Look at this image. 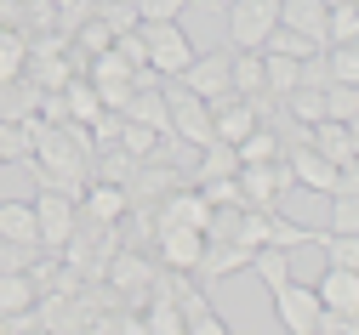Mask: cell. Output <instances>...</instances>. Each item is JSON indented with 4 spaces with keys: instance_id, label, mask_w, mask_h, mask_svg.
Masks as SVG:
<instances>
[{
    "instance_id": "cell-23",
    "label": "cell",
    "mask_w": 359,
    "mask_h": 335,
    "mask_svg": "<svg viewBox=\"0 0 359 335\" xmlns=\"http://www.w3.org/2000/svg\"><path fill=\"white\" fill-rule=\"evenodd\" d=\"M257 52H280V57H313V52H325L320 40H308L302 29H285V23H274L268 29V40L257 45Z\"/></svg>"
},
{
    "instance_id": "cell-28",
    "label": "cell",
    "mask_w": 359,
    "mask_h": 335,
    "mask_svg": "<svg viewBox=\"0 0 359 335\" xmlns=\"http://www.w3.org/2000/svg\"><path fill=\"white\" fill-rule=\"evenodd\" d=\"M92 17H103L114 34H126V29H137V23H143L137 0H92Z\"/></svg>"
},
{
    "instance_id": "cell-14",
    "label": "cell",
    "mask_w": 359,
    "mask_h": 335,
    "mask_svg": "<svg viewBox=\"0 0 359 335\" xmlns=\"http://www.w3.org/2000/svg\"><path fill=\"white\" fill-rule=\"evenodd\" d=\"M126 120H137V125H149V131H160V136H171V103H165V85H137L126 97V108H120Z\"/></svg>"
},
{
    "instance_id": "cell-16",
    "label": "cell",
    "mask_w": 359,
    "mask_h": 335,
    "mask_svg": "<svg viewBox=\"0 0 359 335\" xmlns=\"http://www.w3.org/2000/svg\"><path fill=\"white\" fill-rule=\"evenodd\" d=\"M325 17H331L325 0H280V23L285 29H302L308 40H320V45H331L325 40Z\"/></svg>"
},
{
    "instance_id": "cell-39",
    "label": "cell",
    "mask_w": 359,
    "mask_h": 335,
    "mask_svg": "<svg viewBox=\"0 0 359 335\" xmlns=\"http://www.w3.org/2000/svg\"><path fill=\"white\" fill-rule=\"evenodd\" d=\"M325 6H342V0H325Z\"/></svg>"
},
{
    "instance_id": "cell-32",
    "label": "cell",
    "mask_w": 359,
    "mask_h": 335,
    "mask_svg": "<svg viewBox=\"0 0 359 335\" xmlns=\"http://www.w3.org/2000/svg\"><path fill=\"white\" fill-rule=\"evenodd\" d=\"M353 114H359V85L331 80L325 85V120H353Z\"/></svg>"
},
{
    "instance_id": "cell-12",
    "label": "cell",
    "mask_w": 359,
    "mask_h": 335,
    "mask_svg": "<svg viewBox=\"0 0 359 335\" xmlns=\"http://www.w3.org/2000/svg\"><path fill=\"white\" fill-rule=\"evenodd\" d=\"M40 313V284L29 267H0V324Z\"/></svg>"
},
{
    "instance_id": "cell-1",
    "label": "cell",
    "mask_w": 359,
    "mask_h": 335,
    "mask_svg": "<svg viewBox=\"0 0 359 335\" xmlns=\"http://www.w3.org/2000/svg\"><path fill=\"white\" fill-rule=\"evenodd\" d=\"M34 227H40V245L46 250H63L80 227V199L63 194V187H40L34 194Z\"/></svg>"
},
{
    "instance_id": "cell-9",
    "label": "cell",
    "mask_w": 359,
    "mask_h": 335,
    "mask_svg": "<svg viewBox=\"0 0 359 335\" xmlns=\"http://www.w3.org/2000/svg\"><path fill=\"white\" fill-rule=\"evenodd\" d=\"M131 211V187L126 182H109V176H92V182H86V194H80V216L86 222H120Z\"/></svg>"
},
{
    "instance_id": "cell-34",
    "label": "cell",
    "mask_w": 359,
    "mask_h": 335,
    "mask_svg": "<svg viewBox=\"0 0 359 335\" xmlns=\"http://www.w3.org/2000/svg\"><path fill=\"white\" fill-rule=\"evenodd\" d=\"M120 125H126V114H120V108H103L92 125H86V131L97 136V148H120Z\"/></svg>"
},
{
    "instance_id": "cell-20",
    "label": "cell",
    "mask_w": 359,
    "mask_h": 335,
    "mask_svg": "<svg viewBox=\"0 0 359 335\" xmlns=\"http://www.w3.org/2000/svg\"><path fill=\"white\" fill-rule=\"evenodd\" d=\"M268 245H280V250H302V245H320V233L291 222L280 205H268Z\"/></svg>"
},
{
    "instance_id": "cell-37",
    "label": "cell",
    "mask_w": 359,
    "mask_h": 335,
    "mask_svg": "<svg viewBox=\"0 0 359 335\" xmlns=\"http://www.w3.org/2000/svg\"><path fill=\"white\" fill-rule=\"evenodd\" d=\"M189 335H229V324H222V313L200 307V313H189Z\"/></svg>"
},
{
    "instance_id": "cell-40",
    "label": "cell",
    "mask_w": 359,
    "mask_h": 335,
    "mask_svg": "<svg viewBox=\"0 0 359 335\" xmlns=\"http://www.w3.org/2000/svg\"><path fill=\"white\" fill-rule=\"evenodd\" d=\"M217 6H229V0H217Z\"/></svg>"
},
{
    "instance_id": "cell-24",
    "label": "cell",
    "mask_w": 359,
    "mask_h": 335,
    "mask_svg": "<svg viewBox=\"0 0 359 335\" xmlns=\"http://www.w3.org/2000/svg\"><path fill=\"white\" fill-rule=\"evenodd\" d=\"M285 120H297V125L325 120V91L320 85H291L285 91Z\"/></svg>"
},
{
    "instance_id": "cell-35",
    "label": "cell",
    "mask_w": 359,
    "mask_h": 335,
    "mask_svg": "<svg viewBox=\"0 0 359 335\" xmlns=\"http://www.w3.org/2000/svg\"><path fill=\"white\" fill-rule=\"evenodd\" d=\"M80 29H86V34H80V52H86V57H97V52H109V45H114V29H109L103 17H86Z\"/></svg>"
},
{
    "instance_id": "cell-21",
    "label": "cell",
    "mask_w": 359,
    "mask_h": 335,
    "mask_svg": "<svg viewBox=\"0 0 359 335\" xmlns=\"http://www.w3.org/2000/svg\"><path fill=\"white\" fill-rule=\"evenodd\" d=\"M63 97H69V120H80V125H92V120L103 114V97H97V85H92V74H69V85H63Z\"/></svg>"
},
{
    "instance_id": "cell-22",
    "label": "cell",
    "mask_w": 359,
    "mask_h": 335,
    "mask_svg": "<svg viewBox=\"0 0 359 335\" xmlns=\"http://www.w3.org/2000/svg\"><path fill=\"white\" fill-rule=\"evenodd\" d=\"M234 97H262V91H268V74H262V52H234Z\"/></svg>"
},
{
    "instance_id": "cell-11",
    "label": "cell",
    "mask_w": 359,
    "mask_h": 335,
    "mask_svg": "<svg viewBox=\"0 0 359 335\" xmlns=\"http://www.w3.org/2000/svg\"><path fill=\"white\" fill-rule=\"evenodd\" d=\"M285 159H291V176H297V187H308V194H337V159H325L320 148H308V142H297V148H285Z\"/></svg>"
},
{
    "instance_id": "cell-2",
    "label": "cell",
    "mask_w": 359,
    "mask_h": 335,
    "mask_svg": "<svg viewBox=\"0 0 359 335\" xmlns=\"http://www.w3.org/2000/svg\"><path fill=\"white\" fill-rule=\"evenodd\" d=\"M137 34H143V45H149V69H154V74L177 80V74L189 69L194 45H189V29H183V17H177V23H137Z\"/></svg>"
},
{
    "instance_id": "cell-19",
    "label": "cell",
    "mask_w": 359,
    "mask_h": 335,
    "mask_svg": "<svg viewBox=\"0 0 359 335\" xmlns=\"http://www.w3.org/2000/svg\"><path fill=\"white\" fill-rule=\"evenodd\" d=\"M308 148H320V154L337 159V165L353 159V142H348V125H342V120H313V125H308Z\"/></svg>"
},
{
    "instance_id": "cell-4",
    "label": "cell",
    "mask_w": 359,
    "mask_h": 335,
    "mask_svg": "<svg viewBox=\"0 0 359 335\" xmlns=\"http://www.w3.org/2000/svg\"><path fill=\"white\" fill-rule=\"evenodd\" d=\"M274 318H280V329H285V335H320L325 301H320V290H313V284L285 278L280 290H274Z\"/></svg>"
},
{
    "instance_id": "cell-13",
    "label": "cell",
    "mask_w": 359,
    "mask_h": 335,
    "mask_svg": "<svg viewBox=\"0 0 359 335\" xmlns=\"http://www.w3.org/2000/svg\"><path fill=\"white\" fill-rule=\"evenodd\" d=\"M251 256H257V250H251V245H240V238H205V256H200V267H194V273H200L205 284H217V278H229V273H245V267H251Z\"/></svg>"
},
{
    "instance_id": "cell-7",
    "label": "cell",
    "mask_w": 359,
    "mask_h": 335,
    "mask_svg": "<svg viewBox=\"0 0 359 335\" xmlns=\"http://www.w3.org/2000/svg\"><path fill=\"white\" fill-rule=\"evenodd\" d=\"M234 176H240V194H245L251 205H280L291 187H297V176H291V159H285V154H280V159H262V165H240Z\"/></svg>"
},
{
    "instance_id": "cell-3",
    "label": "cell",
    "mask_w": 359,
    "mask_h": 335,
    "mask_svg": "<svg viewBox=\"0 0 359 335\" xmlns=\"http://www.w3.org/2000/svg\"><path fill=\"white\" fill-rule=\"evenodd\" d=\"M165 103H171V136H183L189 148H205V142H217V131H211V103L194 97L183 80H165Z\"/></svg>"
},
{
    "instance_id": "cell-6",
    "label": "cell",
    "mask_w": 359,
    "mask_h": 335,
    "mask_svg": "<svg viewBox=\"0 0 359 335\" xmlns=\"http://www.w3.org/2000/svg\"><path fill=\"white\" fill-rule=\"evenodd\" d=\"M177 80H183L194 97H205V103H211V97H222V91L234 85V45H217V52H194V57H189V69L177 74Z\"/></svg>"
},
{
    "instance_id": "cell-30",
    "label": "cell",
    "mask_w": 359,
    "mask_h": 335,
    "mask_svg": "<svg viewBox=\"0 0 359 335\" xmlns=\"http://www.w3.org/2000/svg\"><path fill=\"white\" fill-rule=\"evenodd\" d=\"M325 233H359V194H331Z\"/></svg>"
},
{
    "instance_id": "cell-15",
    "label": "cell",
    "mask_w": 359,
    "mask_h": 335,
    "mask_svg": "<svg viewBox=\"0 0 359 335\" xmlns=\"http://www.w3.org/2000/svg\"><path fill=\"white\" fill-rule=\"evenodd\" d=\"M313 290H320L325 313H359V267H325Z\"/></svg>"
},
{
    "instance_id": "cell-36",
    "label": "cell",
    "mask_w": 359,
    "mask_h": 335,
    "mask_svg": "<svg viewBox=\"0 0 359 335\" xmlns=\"http://www.w3.org/2000/svg\"><path fill=\"white\" fill-rule=\"evenodd\" d=\"M137 12H143V23H177L189 12V0H137Z\"/></svg>"
},
{
    "instance_id": "cell-5",
    "label": "cell",
    "mask_w": 359,
    "mask_h": 335,
    "mask_svg": "<svg viewBox=\"0 0 359 335\" xmlns=\"http://www.w3.org/2000/svg\"><path fill=\"white\" fill-rule=\"evenodd\" d=\"M229 45L234 52H257L268 40V29L280 23V0H229Z\"/></svg>"
},
{
    "instance_id": "cell-27",
    "label": "cell",
    "mask_w": 359,
    "mask_h": 335,
    "mask_svg": "<svg viewBox=\"0 0 359 335\" xmlns=\"http://www.w3.org/2000/svg\"><path fill=\"white\" fill-rule=\"evenodd\" d=\"M285 154V142L274 136V125H257L245 142H240V165H262V159H280Z\"/></svg>"
},
{
    "instance_id": "cell-31",
    "label": "cell",
    "mask_w": 359,
    "mask_h": 335,
    "mask_svg": "<svg viewBox=\"0 0 359 335\" xmlns=\"http://www.w3.org/2000/svg\"><path fill=\"white\" fill-rule=\"evenodd\" d=\"M320 250L331 256V267H359V233H320Z\"/></svg>"
},
{
    "instance_id": "cell-18",
    "label": "cell",
    "mask_w": 359,
    "mask_h": 335,
    "mask_svg": "<svg viewBox=\"0 0 359 335\" xmlns=\"http://www.w3.org/2000/svg\"><path fill=\"white\" fill-rule=\"evenodd\" d=\"M0 238H6V245H40L34 199H0Z\"/></svg>"
},
{
    "instance_id": "cell-38",
    "label": "cell",
    "mask_w": 359,
    "mask_h": 335,
    "mask_svg": "<svg viewBox=\"0 0 359 335\" xmlns=\"http://www.w3.org/2000/svg\"><path fill=\"white\" fill-rule=\"evenodd\" d=\"M342 125H348V142H353V154H359V114H353V120H342Z\"/></svg>"
},
{
    "instance_id": "cell-8",
    "label": "cell",
    "mask_w": 359,
    "mask_h": 335,
    "mask_svg": "<svg viewBox=\"0 0 359 335\" xmlns=\"http://www.w3.org/2000/svg\"><path fill=\"white\" fill-rule=\"evenodd\" d=\"M103 278L114 284V290H120L131 307H143V301H149V290H154V262H143L137 250H114V256H109V267H103Z\"/></svg>"
},
{
    "instance_id": "cell-29",
    "label": "cell",
    "mask_w": 359,
    "mask_h": 335,
    "mask_svg": "<svg viewBox=\"0 0 359 335\" xmlns=\"http://www.w3.org/2000/svg\"><path fill=\"white\" fill-rule=\"evenodd\" d=\"M325 40H331V45L359 40V0H342V6H331V17H325Z\"/></svg>"
},
{
    "instance_id": "cell-17",
    "label": "cell",
    "mask_w": 359,
    "mask_h": 335,
    "mask_svg": "<svg viewBox=\"0 0 359 335\" xmlns=\"http://www.w3.org/2000/svg\"><path fill=\"white\" fill-rule=\"evenodd\" d=\"M137 313H143V329H154V335H189V318H183V307H177V301L160 290V284L149 290V301H143Z\"/></svg>"
},
{
    "instance_id": "cell-33",
    "label": "cell",
    "mask_w": 359,
    "mask_h": 335,
    "mask_svg": "<svg viewBox=\"0 0 359 335\" xmlns=\"http://www.w3.org/2000/svg\"><path fill=\"white\" fill-rule=\"evenodd\" d=\"M154 142H160V131H149V125H137V120H126V125H120V148H126L131 159H149V154H154Z\"/></svg>"
},
{
    "instance_id": "cell-41",
    "label": "cell",
    "mask_w": 359,
    "mask_h": 335,
    "mask_svg": "<svg viewBox=\"0 0 359 335\" xmlns=\"http://www.w3.org/2000/svg\"><path fill=\"white\" fill-rule=\"evenodd\" d=\"M189 6H194V0H189Z\"/></svg>"
},
{
    "instance_id": "cell-25",
    "label": "cell",
    "mask_w": 359,
    "mask_h": 335,
    "mask_svg": "<svg viewBox=\"0 0 359 335\" xmlns=\"http://www.w3.org/2000/svg\"><path fill=\"white\" fill-rule=\"evenodd\" d=\"M234 171H240V148H234V142H205V148H200V171H194V182L234 176Z\"/></svg>"
},
{
    "instance_id": "cell-10",
    "label": "cell",
    "mask_w": 359,
    "mask_h": 335,
    "mask_svg": "<svg viewBox=\"0 0 359 335\" xmlns=\"http://www.w3.org/2000/svg\"><path fill=\"white\" fill-rule=\"evenodd\" d=\"M154 250H160V267L194 273L200 256H205V233L200 227H154Z\"/></svg>"
},
{
    "instance_id": "cell-26",
    "label": "cell",
    "mask_w": 359,
    "mask_h": 335,
    "mask_svg": "<svg viewBox=\"0 0 359 335\" xmlns=\"http://www.w3.org/2000/svg\"><path fill=\"white\" fill-rule=\"evenodd\" d=\"M262 74H268V91L285 103V91L302 80V57H280V52H262Z\"/></svg>"
}]
</instances>
